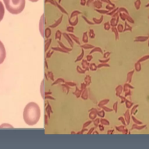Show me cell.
<instances>
[{"instance_id":"6da1fadb","label":"cell","mask_w":149,"mask_h":149,"mask_svg":"<svg viewBox=\"0 0 149 149\" xmlns=\"http://www.w3.org/2000/svg\"><path fill=\"white\" fill-rule=\"evenodd\" d=\"M41 110L39 105L34 102H29L24 107L23 118L24 122L29 125H35L40 120Z\"/></svg>"},{"instance_id":"7a4b0ae2","label":"cell","mask_w":149,"mask_h":149,"mask_svg":"<svg viewBox=\"0 0 149 149\" xmlns=\"http://www.w3.org/2000/svg\"><path fill=\"white\" fill-rule=\"evenodd\" d=\"M7 10L13 15L20 13L24 9L26 0H3Z\"/></svg>"},{"instance_id":"3957f363","label":"cell","mask_w":149,"mask_h":149,"mask_svg":"<svg viewBox=\"0 0 149 149\" xmlns=\"http://www.w3.org/2000/svg\"><path fill=\"white\" fill-rule=\"evenodd\" d=\"M6 58V49L2 42L0 40V65L2 64Z\"/></svg>"},{"instance_id":"277c9868","label":"cell","mask_w":149,"mask_h":149,"mask_svg":"<svg viewBox=\"0 0 149 149\" xmlns=\"http://www.w3.org/2000/svg\"><path fill=\"white\" fill-rule=\"evenodd\" d=\"M5 14V7L2 2L0 1V22L3 19Z\"/></svg>"},{"instance_id":"5b68a950","label":"cell","mask_w":149,"mask_h":149,"mask_svg":"<svg viewBox=\"0 0 149 149\" xmlns=\"http://www.w3.org/2000/svg\"><path fill=\"white\" fill-rule=\"evenodd\" d=\"M30 1H31V2H37L38 1H39V0H29Z\"/></svg>"}]
</instances>
